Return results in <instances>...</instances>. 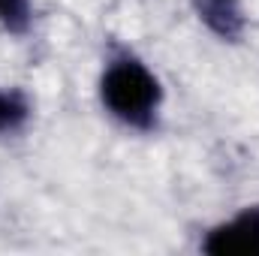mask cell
<instances>
[{"mask_svg":"<svg viewBox=\"0 0 259 256\" xmlns=\"http://www.w3.org/2000/svg\"><path fill=\"white\" fill-rule=\"evenodd\" d=\"M100 100L106 112L124 127L154 130L163 106V84L136 55L124 52L103 66Z\"/></svg>","mask_w":259,"mask_h":256,"instance_id":"cell-1","label":"cell"},{"mask_svg":"<svg viewBox=\"0 0 259 256\" xmlns=\"http://www.w3.org/2000/svg\"><path fill=\"white\" fill-rule=\"evenodd\" d=\"M202 250L208 256H259V205H247L211 226L202 238Z\"/></svg>","mask_w":259,"mask_h":256,"instance_id":"cell-2","label":"cell"},{"mask_svg":"<svg viewBox=\"0 0 259 256\" xmlns=\"http://www.w3.org/2000/svg\"><path fill=\"white\" fill-rule=\"evenodd\" d=\"M199 21L223 42H238L244 33L241 0H190Z\"/></svg>","mask_w":259,"mask_h":256,"instance_id":"cell-3","label":"cell"},{"mask_svg":"<svg viewBox=\"0 0 259 256\" xmlns=\"http://www.w3.org/2000/svg\"><path fill=\"white\" fill-rule=\"evenodd\" d=\"M30 121V100L18 88H0V136H12Z\"/></svg>","mask_w":259,"mask_h":256,"instance_id":"cell-4","label":"cell"},{"mask_svg":"<svg viewBox=\"0 0 259 256\" xmlns=\"http://www.w3.org/2000/svg\"><path fill=\"white\" fill-rule=\"evenodd\" d=\"M0 27L21 36L30 30V0H0Z\"/></svg>","mask_w":259,"mask_h":256,"instance_id":"cell-5","label":"cell"}]
</instances>
